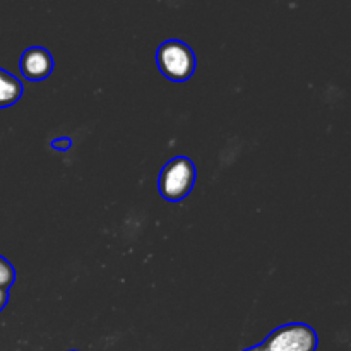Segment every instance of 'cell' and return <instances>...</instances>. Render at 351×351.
<instances>
[{
  "mask_svg": "<svg viewBox=\"0 0 351 351\" xmlns=\"http://www.w3.org/2000/svg\"><path fill=\"white\" fill-rule=\"evenodd\" d=\"M156 65L171 82H185L194 75L197 58L194 50L180 40H167L158 47Z\"/></svg>",
  "mask_w": 351,
  "mask_h": 351,
  "instance_id": "obj_1",
  "label": "cell"
},
{
  "mask_svg": "<svg viewBox=\"0 0 351 351\" xmlns=\"http://www.w3.org/2000/svg\"><path fill=\"white\" fill-rule=\"evenodd\" d=\"M319 345L317 332L304 322H290L274 329L261 345L243 351H315Z\"/></svg>",
  "mask_w": 351,
  "mask_h": 351,
  "instance_id": "obj_2",
  "label": "cell"
},
{
  "mask_svg": "<svg viewBox=\"0 0 351 351\" xmlns=\"http://www.w3.org/2000/svg\"><path fill=\"white\" fill-rule=\"evenodd\" d=\"M195 165L187 156H175L168 161L158 178V191L161 197L170 202H178L187 197L195 184Z\"/></svg>",
  "mask_w": 351,
  "mask_h": 351,
  "instance_id": "obj_3",
  "label": "cell"
},
{
  "mask_svg": "<svg viewBox=\"0 0 351 351\" xmlns=\"http://www.w3.org/2000/svg\"><path fill=\"white\" fill-rule=\"evenodd\" d=\"M55 62L50 51L43 47H31L21 55L19 69L24 79L31 82H40L53 72Z\"/></svg>",
  "mask_w": 351,
  "mask_h": 351,
  "instance_id": "obj_4",
  "label": "cell"
},
{
  "mask_svg": "<svg viewBox=\"0 0 351 351\" xmlns=\"http://www.w3.org/2000/svg\"><path fill=\"white\" fill-rule=\"evenodd\" d=\"M23 95V84L19 79L10 72L0 69V110L9 108L19 101Z\"/></svg>",
  "mask_w": 351,
  "mask_h": 351,
  "instance_id": "obj_5",
  "label": "cell"
},
{
  "mask_svg": "<svg viewBox=\"0 0 351 351\" xmlns=\"http://www.w3.org/2000/svg\"><path fill=\"white\" fill-rule=\"evenodd\" d=\"M14 281H16V271H14L12 264L0 256V288L9 290Z\"/></svg>",
  "mask_w": 351,
  "mask_h": 351,
  "instance_id": "obj_6",
  "label": "cell"
},
{
  "mask_svg": "<svg viewBox=\"0 0 351 351\" xmlns=\"http://www.w3.org/2000/svg\"><path fill=\"white\" fill-rule=\"evenodd\" d=\"M7 300H9V291H7L5 288H0V311L5 307Z\"/></svg>",
  "mask_w": 351,
  "mask_h": 351,
  "instance_id": "obj_7",
  "label": "cell"
}]
</instances>
